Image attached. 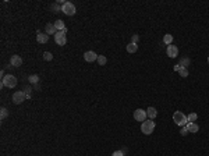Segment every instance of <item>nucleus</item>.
Segmentation results:
<instances>
[{
	"instance_id": "nucleus-1",
	"label": "nucleus",
	"mask_w": 209,
	"mask_h": 156,
	"mask_svg": "<svg viewBox=\"0 0 209 156\" xmlns=\"http://www.w3.org/2000/svg\"><path fill=\"white\" fill-rule=\"evenodd\" d=\"M153 130H155V123H153V120H145L144 123H141V131H142V134H145V135H151L152 133H153Z\"/></svg>"
},
{
	"instance_id": "nucleus-2",
	"label": "nucleus",
	"mask_w": 209,
	"mask_h": 156,
	"mask_svg": "<svg viewBox=\"0 0 209 156\" xmlns=\"http://www.w3.org/2000/svg\"><path fill=\"white\" fill-rule=\"evenodd\" d=\"M75 11H77V9H75V4L71 3V1H64V3L62 4V13H64L66 15L71 17V15L75 14Z\"/></svg>"
},
{
	"instance_id": "nucleus-3",
	"label": "nucleus",
	"mask_w": 209,
	"mask_h": 156,
	"mask_svg": "<svg viewBox=\"0 0 209 156\" xmlns=\"http://www.w3.org/2000/svg\"><path fill=\"white\" fill-rule=\"evenodd\" d=\"M17 85V78L13 74H7L6 77L1 78V86H7V88H15Z\"/></svg>"
},
{
	"instance_id": "nucleus-4",
	"label": "nucleus",
	"mask_w": 209,
	"mask_h": 156,
	"mask_svg": "<svg viewBox=\"0 0 209 156\" xmlns=\"http://www.w3.org/2000/svg\"><path fill=\"white\" fill-rule=\"evenodd\" d=\"M173 121H174L177 125H180V127H184V125H187V123H188L187 116L184 114L183 112H176V113L173 114Z\"/></svg>"
},
{
	"instance_id": "nucleus-5",
	"label": "nucleus",
	"mask_w": 209,
	"mask_h": 156,
	"mask_svg": "<svg viewBox=\"0 0 209 156\" xmlns=\"http://www.w3.org/2000/svg\"><path fill=\"white\" fill-rule=\"evenodd\" d=\"M66 32L67 31H57V33L53 36L54 42L59 45V46H64L67 43V36H66Z\"/></svg>"
},
{
	"instance_id": "nucleus-6",
	"label": "nucleus",
	"mask_w": 209,
	"mask_h": 156,
	"mask_svg": "<svg viewBox=\"0 0 209 156\" xmlns=\"http://www.w3.org/2000/svg\"><path fill=\"white\" fill-rule=\"evenodd\" d=\"M25 99H27V95H25L24 91H17V92L13 94V103L20 104V103H22Z\"/></svg>"
},
{
	"instance_id": "nucleus-7",
	"label": "nucleus",
	"mask_w": 209,
	"mask_h": 156,
	"mask_svg": "<svg viewBox=\"0 0 209 156\" xmlns=\"http://www.w3.org/2000/svg\"><path fill=\"white\" fill-rule=\"evenodd\" d=\"M134 120L139 121V123H144L145 120H148L146 110H142V109H137L135 112H134Z\"/></svg>"
},
{
	"instance_id": "nucleus-8",
	"label": "nucleus",
	"mask_w": 209,
	"mask_h": 156,
	"mask_svg": "<svg viewBox=\"0 0 209 156\" xmlns=\"http://www.w3.org/2000/svg\"><path fill=\"white\" fill-rule=\"evenodd\" d=\"M166 54L170 59H176L178 56V48L176 45H169L166 48Z\"/></svg>"
},
{
	"instance_id": "nucleus-9",
	"label": "nucleus",
	"mask_w": 209,
	"mask_h": 156,
	"mask_svg": "<svg viewBox=\"0 0 209 156\" xmlns=\"http://www.w3.org/2000/svg\"><path fill=\"white\" fill-rule=\"evenodd\" d=\"M84 59H85V62L88 63H92V62H96L98 60V54L92 50H88V52L84 53Z\"/></svg>"
},
{
	"instance_id": "nucleus-10",
	"label": "nucleus",
	"mask_w": 209,
	"mask_h": 156,
	"mask_svg": "<svg viewBox=\"0 0 209 156\" xmlns=\"http://www.w3.org/2000/svg\"><path fill=\"white\" fill-rule=\"evenodd\" d=\"M10 64L13 66V68H15V67H20L21 64H22V59H21L18 54H13L10 59Z\"/></svg>"
},
{
	"instance_id": "nucleus-11",
	"label": "nucleus",
	"mask_w": 209,
	"mask_h": 156,
	"mask_svg": "<svg viewBox=\"0 0 209 156\" xmlns=\"http://www.w3.org/2000/svg\"><path fill=\"white\" fill-rule=\"evenodd\" d=\"M45 33H48V35H56L57 33V29H56V27H54V24L53 22H49V24H46V27H45Z\"/></svg>"
},
{
	"instance_id": "nucleus-12",
	"label": "nucleus",
	"mask_w": 209,
	"mask_h": 156,
	"mask_svg": "<svg viewBox=\"0 0 209 156\" xmlns=\"http://www.w3.org/2000/svg\"><path fill=\"white\" fill-rule=\"evenodd\" d=\"M146 116H148L149 120H155V117L157 116V110L155 107H148L146 109Z\"/></svg>"
},
{
	"instance_id": "nucleus-13",
	"label": "nucleus",
	"mask_w": 209,
	"mask_h": 156,
	"mask_svg": "<svg viewBox=\"0 0 209 156\" xmlns=\"http://www.w3.org/2000/svg\"><path fill=\"white\" fill-rule=\"evenodd\" d=\"M187 130H188V133H191V134H195V133H198V130H199V127L197 123H187Z\"/></svg>"
},
{
	"instance_id": "nucleus-14",
	"label": "nucleus",
	"mask_w": 209,
	"mask_h": 156,
	"mask_svg": "<svg viewBox=\"0 0 209 156\" xmlns=\"http://www.w3.org/2000/svg\"><path fill=\"white\" fill-rule=\"evenodd\" d=\"M36 41L39 42V43H46V42L49 41V35L48 33H38V36H36Z\"/></svg>"
},
{
	"instance_id": "nucleus-15",
	"label": "nucleus",
	"mask_w": 209,
	"mask_h": 156,
	"mask_svg": "<svg viewBox=\"0 0 209 156\" xmlns=\"http://www.w3.org/2000/svg\"><path fill=\"white\" fill-rule=\"evenodd\" d=\"M54 27H56L57 31H67V28H66V25H64V22L62 20L54 21Z\"/></svg>"
},
{
	"instance_id": "nucleus-16",
	"label": "nucleus",
	"mask_w": 209,
	"mask_h": 156,
	"mask_svg": "<svg viewBox=\"0 0 209 156\" xmlns=\"http://www.w3.org/2000/svg\"><path fill=\"white\" fill-rule=\"evenodd\" d=\"M137 50H138V45H137V43L130 42V43L127 45V52L128 53H135Z\"/></svg>"
},
{
	"instance_id": "nucleus-17",
	"label": "nucleus",
	"mask_w": 209,
	"mask_h": 156,
	"mask_svg": "<svg viewBox=\"0 0 209 156\" xmlns=\"http://www.w3.org/2000/svg\"><path fill=\"white\" fill-rule=\"evenodd\" d=\"M178 64H180L183 68H187L188 66L191 64V60H190L188 57H183V59H180V63H178Z\"/></svg>"
},
{
	"instance_id": "nucleus-18",
	"label": "nucleus",
	"mask_w": 209,
	"mask_h": 156,
	"mask_svg": "<svg viewBox=\"0 0 209 156\" xmlns=\"http://www.w3.org/2000/svg\"><path fill=\"white\" fill-rule=\"evenodd\" d=\"M163 43L167 45V46H169V45H171V43H173V36H171L170 33H166V35L163 36Z\"/></svg>"
},
{
	"instance_id": "nucleus-19",
	"label": "nucleus",
	"mask_w": 209,
	"mask_h": 156,
	"mask_svg": "<svg viewBox=\"0 0 209 156\" xmlns=\"http://www.w3.org/2000/svg\"><path fill=\"white\" fill-rule=\"evenodd\" d=\"M197 119H198V116H197V113H190V114L187 116L188 123H195V121H197Z\"/></svg>"
},
{
	"instance_id": "nucleus-20",
	"label": "nucleus",
	"mask_w": 209,
	"mask_h": 156,
	"mask_svg": "<svg viewBox=\"0 0 209 156\" xmlns=\"http://www.w3.org/2000/svg\"><path fill=\"white\" fill-rule=\"evenodd\" d=\"M52 11L53 13H60V11H62V6H60V3H57V1L53 3L52 4Z\"/></svg>"
},
{
	"instance_id": "nucleus-21",
	"label": "nucleus",
	"mask_w": 209,
	"mask_h": 156,
	"mask_svg": "<svg viewBox=\"0 0 209 156\" xmlns=\"http://www.w3.org/2000/svg\"><path fill=\"white\" fill-rule=\"evenodd\" d=\"M28 80H29V82L33 84V85H35V84H39V75H36V74H32V75L29 77V78H28Z\"/></svg>"
},
{
	"instance_id": "nucleus-22",
	"label": "nucleus",
	"mask_w": 209,
	"mask_h": 156,
	"mask_svg": "<svg viewBox=\"0 0 209 156\" xmlns=\"http://www.w3.org/2000/svg\"><path fill=\"white\" fill-rule=\"evenodd\" d=\"M7 116H9V110H7L6 107H1V109H0V119L4 120Z\"/></svg>"
},
{
	"instance_id": "nucleus-23",
	"label": "nucleus",
	"mask_w": 209,
	"mask_h": 156,
	"mask_svg": "<svg viewBox=\"0 0 209 156\" xmlns=\"http://www.w3.org/2000/svg\"><path fill=\"white\" fill-rule=\"evenodd\" d=\"M42 56H43V60H46V62H52L53 60V54L50 52H45Z\"/></svg>"
},
{
	"instance_id": "nucleus-24",
	"label": "nucleus",
	"mask_w": 209,
	"mask_h": 156,
	"mask_svg": "<svg viewBox=\"0 0 209 156\" xmlns=\"http://www.w3.org/2000/svg\"><path fill=\"white\" fill-rule=\"evenodd\" d=\"M106 62H107L106 56H98V64H99V66H104Z\"/></svg>"
},
{
	"instance_id": "nucleus-25",
	"label": "nucleus",
	"mask_w": 209,
	"mask_h": 156,
	"mask_svg": "<svg viewBox=\"0 0 209 156\" xmlns=\"http://www.w3.org/2000/svg\"><path fill=\"white\" fill-rule=\"evenodd\" d=\"M178 74H180V77H181V78H186V77H188V70L187 68H181V70H180V71H178Z\"/></svg>"
},
{
	"instance_id": "nucleus-26",
	"label": "nucleus",
	"mask_w": 209,
	"mask_h": 156,
	"mask_svg": "<svg viewBox=\"0 0 209 156\" xmlns=\"http://www.w3.org/2000/svg\"><path fill=\"white\" fill-rule=\"evenodd\" d=\"M24 92H25V95H27V99H29V98H31V95H32V89H31V86H27Z\"/></svg>"
},
{
	"instance_id": "nucleus-27",
	"label": "nucleus",
	"mask_w": 209,
	"mask_h": 156,
	"mask_svg": "<svg viewBox=\"0 0 209 156\" xmlns=\"http://www.w3.org/2000/svg\"><path fill=\"white\" fill-rule=\"evenodd\" d=\"M180 134H181V135H183V137H186V135H187V134H190V133H188V130H187V127H186V125H184V127H181V130H180Z\"/></svg>"
},
{
	"instance_id": "nucleus-28",
	"label": "nucleus",
	"mask_w": 209,
	"mask_h": 156,
	"mask_svg": "<svg viewBox=\"0 0 209 156\" xmlns=\"http://www.w3.org/2000/svg\"><path fill=\"white\" fill-rule=\"evenodd\" d=\"M125 153L123 152V151H115L113 153H112V156H124Z\"/></svg>"
},
{
	"instance_id": "nucleus-29",
	"label": "nucleus",
	"mask_w": 209,
	"mask_h": 156,
	"mask_svg": "<svg viewBox=\"0 0 209 156\" xmlns=\"http://www.w3.org/2000/svg\"><path fill=\"white\" fill-rule=\"evenodd\" d=\"M138 41H139V36H138V35H133L131 42H133V43H138Z\"/></svg>"
},
{
	"instance_id": "nucleus-30",
	"label": "nucleus",
	"mask_w": 209,
	"mask_h": 156,
	"mask_svg": "<svg viewBox=\"0 0 209 156\" xmlns=\"http://www.w3.org/2000/svg\"><path fill=\"white\" fill-rule=\"evenodd\" d=\"M181 68H183V67H181L180 64H177V66H174V67H173V70H174V71H177V73L181 70Z\"/></svg>"
},
{
	"instance_id": "nucleus-31",
	"label": "nucleus",
	"mask_w": 209,
	"mask_h": 156,
	"mask_svg": "<svg viewBox=\"0 0 209 156\" xmlns=\"http://www.w3.org/2000/svg\"><path fill=\"white\" fill-rule=\"evenodd\" d=\"M208 63H209V57H208Z\"/></svg>"
}]
</instances>
